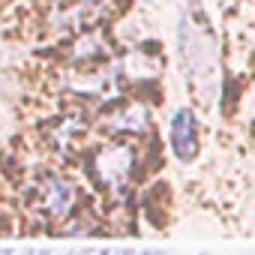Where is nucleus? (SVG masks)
<instances>
[{
    "mask_svg": "<svg viewBox=\"0 0 255 255\" xmlns=\"http://www.w3.org/2000/svg\"><path fill=\"white\" fill-rule=\"evenodd\" d=\"M168 141L171 150L180 162H192L201 153V138H198V120L192 108H177L168 126Z\"/></svg>",
    "mask_w": 255,
    "mask_h": 255,
    "instance_id": "obj_2",
    "label": "nucleus"
},
{
    "mask_svg": "<svg viewBox=\"0 0 255 255\" xmlns=\"http://www.w3.org/2000/svg\"><path fill=\"white\" fill-rule=\"evenodd\" d=\"M24 255H51V252H48V249H27Z\"/></svg>",
    "mask_w": 255,
    "mask_h": 255,
    "instance_id": "obj_3",
    "label": "nucleus"
},
{
    "mask_svg": "<svg viewBox=\"0 0 255 255\" xmlns=\"http://www.w3.org/2000/svg\"><path fill=\"white\" fill-rule=\"evenodd\" d=\"M201 255H210V252H201Z\"/></svg>",
    "mask_w": 255,
    "mask_h": 255,
    "instance_id": "obj_4",
    "label": "nucleus"
},
{
    "mask_svg": "<svg viewBox=\"0 0 255 255\" xmlns=\"http://www.w3.org/2000/svg\"><path fill=\"white\" fill-rule=\"evenodd\" d=\"M30 210L39 213V225H63L81 210V192H78L75 180L51 174L42 183H33Z\"/></svg>",
    "mask_w": 255,
    "mask_h": 255,
    "instance_id": "obj_1",
    "label": "nucleus"
}]
</instances>
